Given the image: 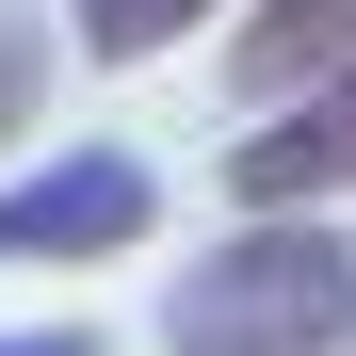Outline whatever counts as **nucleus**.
Returning <instances> with one entry per match:
<instances>
[{"label":"nucleus","instance_id":"f257e3e1","mask_svg":"<svg viewBox=\"0 0 356 356\" xmlns=\"http://www.w3.org/2000/svg\"><path fill=\"white\" fill-rule=\"evenodd\" d=\"M162 356H356V243L308 211H243L211 259H178Z\"/></svg>","mask_w":356,"mask_h":356},{"label":"nucleus","instance_id":"0eeeda50","mask_svg":"<svg viewBox=\"0 0 356 356\" xmlns=\"http://www.w3.org/2000/svg\"><path fill=\"white\" fill-rule=\"evenodd\" d=\"M0 356H97V324H33V340H0Z\"/></svg>","mask_w":356,"mask_h":356},{"label":"nucleus","instance_id":"39448f33","mask_svg":"<svg viewBox=\"0 0 356 356\" xmlns=\"http://www.w3.org/2000/svg\"><path fill=\"white\" fill-rule=\"evenodd\" d=\"M227 17V0H65V33L97 49V65H146V49H195Z\"/></svg>","mask_w":356,"mask_h":356},{"label":"nucleus","instance_id":"20e7f679","mask_svg":"<svg viewBox=\"0 0 356 356\" xmlns=\"http://www.w3.org/2000/svg\"><path fill=\"white\" fill-rule=\"evenodd\" d=\"M340 65H356V0H243V49H227L243 97H308Z\"/></svg>","mask_w":356,"mask_h":356},{"label":"nucleus","instance_id":"f03ea898","mask_svg":"<svg viewBox=\"0 0 356 356\" xmlns=\"http://www.w3.org/2000/svg\"><path fill=\"white\" fill-rule=\"evenodd\" d=\"M146 227H162L146 146H65V162H33L17 195H0V275L17 259H130Z\"/></svg>","mask_w":356,"mask_h":356},{"label":"nucleus","instance_id":"423d86ee","mask_svg":"<svg viewBox=\"0 0 356 356\" xmlns=\"http://www.w3.org/2000/svg\"><path fill=\"white\" fill-rule=\"evenodd\" d=\"M33 97H49V33L17 17V0H0V146L33 130Z\"/></svg>","mask_w":356,"mask_h":356},{"label":"nucleus","instance_id":"7ed1b4c3","mask_svg":"<svg viewBox=\"0 0 356 356\" xmlns=\"http://www.w3.org/2000/svg\"><path fill=\"white\" fill-rule=\"evenodd\" d=\"M308 195H356V65L275 97L243 146H227V211H308Z\"/></svg>","mask_w":356,"mask_h":356}]
</instances>
